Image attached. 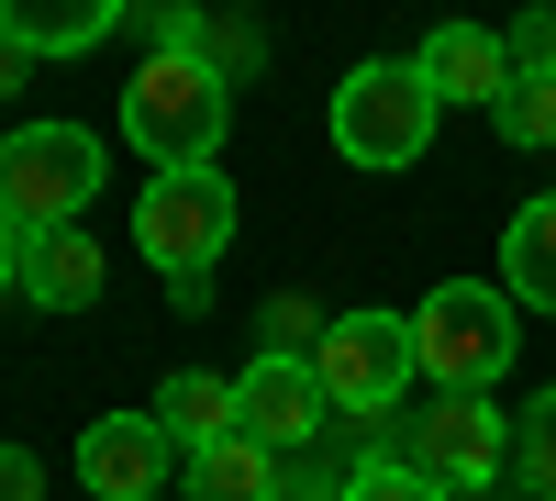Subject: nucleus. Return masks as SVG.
Returning a JSON list of instances; mask_svg holds the SVG:
<instances>
[{
  "label": "nucleus",
  "instance_id": "f8f14e48",
  "mask_svg": "<svg viewBox=\"0 0 556 501\" xmlns=\"http://www.w3.org/2000/svg\"><path fill=\"white\" fill-rule=\"evenodd\" d=\"M12 290H23L34 312H89V301H101V246H89L78 223H67V235H34Z\"/></svg>",
  "mask_w": 556,
  "mask_h": 501
},
{
  "label": "nucleus",
  "instance_id": "f257e3e1",
  "mask_svg": "<svg viewBox=\"0 0 556 501\" xmlns=\"http://www.w3.org/2000/svg\"><path fill=\"white\" fill-rule=\"evenodd\" d=\"M223 123H235V78L212 57H146L123 89V134L156 178H201L223 167Z\"/></svg>",
  "mask_w": 556,
  "mask_h": 501
},
{
  "label": "nucleus",
  "instance_id": "6ab92c4d",
  "mask_svg": "<svg viewBox=\"0 0 556 501\" xmlns=\"http://www.w3.org/2000/svg\"><path fill=\"white\" fill-rule=\"evenodd\" d=\"M345 501H456L445 479H424V468H412V458H390V468H356V490Z\"/></svg>",
  "mask_w": 556,
  "mask_h": 501
},
{
  "label": "nucleus",
  "instance_id": "f03ea898",
  "mask_svg": "<svg viewBox=\"0 0 556 501\" xmlns=\"http://www.w3.org/2000/svg\"><path fill=\"white\" fill-rule=\"evenodd\" d=\"M412 346H424V379L434 390H501V368L523 356V324H513V290L490 279H434L412 301Z\"/></svg>",
  "mask_w": 556,
  "mask_h": 501
},
{
  "label": "nucleus",
  "instance_id": "9b49d317",
  "mask_svg": "<svg viewBox=\"0 0 556 501\" xmlns=\"http://www.w3.org/2000/svg\"><path fill=\"white\" fill-rule=\"evenodd\" d=\"M123 34V0H0V45L23 57H89Z\"/></svg>",
  "mask_w": 556,
  "mask_h": 501
},
{
  "label": "nucleus",
  "instance_id": "f3484780",
  "mask_svg": "<svg viewBox=\"0 0 556 501\" xmlns=\"http://www.w3.org/2000/svg\"><path fill=\"white\" fill-rule=\"evenodd\" d=\"M513 468H523L534 501H556V390L523 401V424H513Z\"/></svg>",
  "mask_w": 556,
  "mask_h": 501
},
{
  "label": "nucleus",
  "instance_id": "dca6fc26",
  "mask_svg": "<svg viewBox=\"0 0 556 501\" xmlns=\"http://www.w3.org/2000/svg\"><path fill=\"white\" fill-rule=\"evenodd\" d=\"M501 146H523V156H545L556 146V67H513V89H501Z\"/></svg>",
  "mask_w": 556,
  "mask_h": 501
},
{
  "label": "nucleus",
  "instance_id": "393cba45",
  "mask_svg": "<svg viewBox=\"0 0 556 501\" xmlns=\"http://www.w3.org/2000/svg\"><path fill=\"white\" fill-rule=\"evenodd\" d=\"M23 67H34L23 45H0V101H12V89H23Z\"/></svg>",
  "mask_w": 556,
  "mask_h": 501
},
{
  "label": "nucleus",
  "instance_id": "ddd939ff",
  "mask_svg": "<svg viewBox=\"0 0 556 501\" xmlns=\"http://www.w3.org/2000/svg\"><path fill=\"white\" fill-rule=\"evenodd\" d=\"M501 290H513V312H556V190L513 212V235H501Z\"/></svg>",
  "mask_w": 556,
  "mask_h": 501
},
{
  "label": "nucleus",
  "instance_id": "7ed1b4c3",
  "mask_svg": "<svg viewBox=\"0 0 556 501\" xmlns=\"http://www.w3.org/2000/svg\"><path fill=\"white\" fill-rule=\"evenodd\" d=\"M101 201V134L89 123H23L0 134V223L34 246V235H67V223Z\"/></svg>",
  "mask_w": 556,
  "mask_h": 501
},
{
  "label": "nucleus",
  "instance_id": "39448f33",
  "mask_svg": "<svg viewBox=\"0 0 556 501\" xmlns=\"http://www.w3.org/2000/svg\"><path fill=\"white\" fill-rule=\"evenodd\" d=\"M312 379H323V401H334L345 424L401 413V390L424 379L412 312H334V324H323V346H312Z\"/></svg>",
  "mask_w": 556,
  "mask_h": 501
},
{
  "label": "nucleus",
  "instance_id": "a211bd4d",
  "mask_svg": "<svg viewBox=\"0 0 556 501\" xmlns=\"http://www.w3.org/2000/svg\"><path fill=\"white\" fill-rule=\"evenodd\" d=\"M134 34H146V57H201V45H212V23L190 12V0H146Z\"/></svg>",
  "mask_w": 556,
  "mask_h": 501
},
{
  "label": "nucleus",
  "instance_id": "aec40b11",
  "mask_svg": "<svg viewBox=\"0 0 556 501\" xmlns=\"http://www.w3.org/2000/svg\"><path fill=\"white\" fill-rule=\"evenodd\" d=\"M201 57H212L223 78H245V67H256V34H245V23H212V45H201Z\"/></svg>",
  "mask_w": 556,
  "mask_h": 501
},
{
  "label": "nucleus",
  "instance_id": "b1692460",
  "mask_svg": "<svg viewBox=\"0 0 556 501\" xmlns=\"http://www.w3.org/2000/svg\"><path fill=\"white\" fill-rule=\"evenodd\" d=\"M23 279V235H12V223H0V290H12Z\"/></svg>",
  "mask_w": 556,
  "mask_h": 501
},
{
  "label": "nucleus",
  "instance_id": "6e6552de",
  "mask_svg": "<svg viewBox=\"0 0 556 501\" xmlns=\"http://www.w3.org/2000/svg\"><path fill=\"white\" fill-rule=\"evenodd\" d=\"M334 424V401H323L312 356H256V368H235V435L267 446V458H301V446Z\"/></svg>",
  "mask_w": 556,
  "mask_h": 501
},
{
  "label": "nucleus",
  "instance_id": "4468645a",
  "mask_svg": "<svg viewBox=\"0 0 556 501\" xmlns=\"http://www.w3.org/2000/svg\"><path fill=\"white\" fill-rule=\"evenodd\" d=\"M178 501H278V458H267V446H245V435H223V446H201V458H190Z\"/></svg>",
  "mask_w": 556,
  "mask_h": 501
},
{
  "label": "nucleus",
  "instance_id": "0eeeda50",
  "mask_svg": "<svg viewBox=\"0 0 556 501\" xmlns=\"http://www.w3.org/2000/svg\"><path fill=\"white\" fill-rule=\"evenodd\" d=\"M134 246L146 267H178V290H201V267L235 246V190L201 167V178H146V201H134Z\"/></svg>",
  "mask_w": 556,
  "mask_h": 501
},
{
  "label": "nucleus",
  "instance_id": "423d86ee",
  "mask_svg": "<svg viewBox=\"0 0 556 501\" xmlns=\"http://www.w3.org/2000/svg\"><path fill=\"white\" fill-rule=\"evenodd\" d=\"M401 458L468 501V490H490L513 468V424H501V401H479V390H434V401L401 413Z\"/></svg>",
  "mask_w": 556,
  "mask_h": 501
},
{
  "label": "nucleus",
  "instance_id": "5701e85b",
  "mask_svg": "<svg viewBox=\"0 0 556 501\" xmlns=\"http://www.w3.org/2000/svg\"><path fill=\"white\" fill-rule=\"evenodd\" d=\"M513 67H556V12H534V23L513 34Z\"/></svg>",
  "mask_w": 556,
  "mask_h": 501
},
{
  "label": "nucleus",
  "instance_id": "4be33fe9",
  "mask_svg": "<svg viewBox=\"0 0 556 501\" xmlns=\"http://www.w3.org/2000/svg\"><path fill=\"white\" fill-rule=\"evenodd\" d=\"M0 501H45V458H23V446H0Z\"/></svg>",
  "mask_w": 556,
  "mask_h": 501
},
{
  "label": "nucleus",
  "instance_id": "20e7f679",
  "mask_svg": "<svg viewBox=\"0 0 556 501\" xmlns=\"http://www.w3.org/2000/svg\"><path fill=\"white\" fill-rule=\"evenodd\" d=\"M434 89H424V67L412 57H367V67H345V89H334V156L345 167H412L434 146Z\"/></svg>",
  "mask_w": 556,
  "mask_h": 501
},
{
  "label": "nucleus",
  "instance_id": "412c9836",
  "mask_svg": "<svg viewBox=\"0 0 556 501\" xmlns=\"http://www.w3.org/2000/svg\"><path fill=\"white\" fill-rule=\"evenodd\" d=\"M301 335L323 346V324H312V312H301V301H278V312H267V356H301Z\"/></svg>",
  "mask_w": 556,
  "mask_h": 501
},
{
  "label": "nucleus",
  "instance_id": "9d476101",
  "mask_svg": "<svg viewBox=\"0 0 556 501\" xmlns=\"http://www.w3.org/2000/svg\"><path fill=\"white\" fill-rule=\"evenodd\" d=\"M412 67H424L434 101H479V112H501V89H513V45H501L490 23H434Z\"/></svg>",
  "mask_w": 556,
  "mask_h": 501
},
{
  "label": "nucleus",
  "instance_id": "1a4fd4ad",
  "mask_svg": "<svg viewBox=\"0 0 556 501\" xmlns=\"http://www.w3.org/2000/svg\"><path fill=\"white\" fill-rule=\"evenodd\" d=\"M167 424L156 413H101L78 435V479H89V501H156L167 490Z\"/></svg>",
  "mask_w": 556,
  "mask_h": 501
},
{
  "label": "nucleus",
  "instance_id": "2eb2a0df",
  "mask_svg": "<svg viewBox=\"0 0 556 501\" xmlns=\"http://www.w3.org/2000/svg\"><path fill=\"white\" fill-rule=\"evenodd\" d=\"M156 424L178 435V446H190V458H201V446H223V435H235V379H167L156 390Z\"/></svg>",
  "mask_w": 556,
  "mask_h": 501
}]
</instances>
